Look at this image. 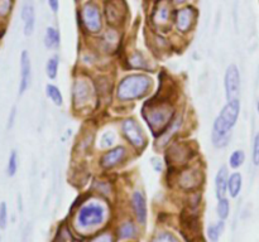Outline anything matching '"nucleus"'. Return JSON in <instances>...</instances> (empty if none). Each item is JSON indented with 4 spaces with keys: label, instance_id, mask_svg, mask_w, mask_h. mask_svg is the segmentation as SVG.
Listing matches in <instances>:
<instances>
[{
    "label": "nucleus",
    "instance_id": "nucleus-1",
    "mask_svg": "<svg viewBox=\"0 0 259 242\" xmlns=\"http://www.w3.org/2000/svg\"><path fill=\"white\" fill-rule=\"evenodd\" d=\"M240 111V102L239 100H232L224 106L222 111H220L219 116L215 118L214 128H212V141L214 144L219 145L220 143L224 141L225 138H228V134L235 125L239 116Z\"/></svg>",
    "mask_w": 259,
    "mask_h": 242
},
{
    "label": "nucleus",
    "instance_id": "nucleus-2",
    "mask_svg": "<svg viewBox=\"0 0 259 242\" xmlns=\"http://www.w3.org/2000/svg\"><path fill=\"white\" fill-rule=\"evenodd\" d=\"M151 87V78L144 75L126 76L118 86V97L120 100H136L146 95Z\"/></svg>",
    "mask_w": 259,
    "mask_h": 242
},
{
    "label": "nucleus",
    "instance_id": "nucleus-3",
    "mask_svg": "<svg viewBox=\"0 0 259 242\" xmlns=\"http://www.w3.org/2000/svg\"><path fill=\"white\" fill-rule=\"evenodd\" d=\"M172 115H174V108L164 103L153 105L144 110V117L154 134H158L159 131L167 128L169 121L172 120Z\"/></svg>",
    "mask_w": 259,
    "mask_h": 242
},
{
    "label": "nucleus",
    "instance_id": "nucleus-4",
    "mask_svg": "<svg viewBox=\"0 0 259 242\" xmlns=\"http://www.w3.org/2000/svg\"><path fill=\"white\" fill-rule=\"evenodd\" d=\"M104 208L99 204L91 203L82 207L78 212L77 221L82 227H94L100 224L104 221Z\"/></svg>",
    "mask_w": 259,
    "mask_h": 242
},
{
    "label": "nucleus",
    "instance_id": "nucleus-5",
    "mask_svg": "<svg viewBox=\"0 0 259 242\" xmlns=\"http://www.w3.org/2000/svg\"><path fill=\"white\" fill-rule=\"evenodd\" d=\"M123 134L129 143L136 148H143L144 145V134L142 131L141 126L134 118H126L121 124Z\"/></svg>",
    "mask_w": 259,
    "mask_h": 242
},
{
    "label": "nucleus",
    "instance_id": "nucleus-6",
    "mask_svg": "<svg viewBox=\"0 0 259 242\" xmlns=\"http://www.w3.org/2000/svg\"><path fill=\"white\" fill-rule=\"evenodd\" d=\"M225 91L228 100H237L240 91V75L235 65L229 66L225 73Z\"/></svg>",
    "mask_w": 259,
    "mask_h": 242
},
{
    "label": "nucleus",
    "instance_id": "nucleus-7",
    "mask_svg": "<svg viewBox=\"0 0 259 242\" xmlns=\"http://www.w3.org/2000/svg\"><path fill=\"white\" fill-rule=\"evenodd\" d=\"M82 20L85 27L91 33H96L101 29L100 12L94 4H88L82 9Z\"/></svg>",
    "mask_w": 259,
    "mask_h": 242
},
{
    "label": "nucleus",
    "instance_id": "nucleus-8",
    "mask_svg": "<svg viewBox=\"0 0 259 242\" xmlns=\"http://www.w3.org/2000/svg\"><path fill=\"white\" fill-rule=\"evenodd\" d=\"M32 81V63L27 50H23L20 55V81H19V95H23L28 90Z\"/></svg>",
    "mask_w": 259,
    "mask_h": 242
},
{
    "label": "nucleus",
    "instance_id": "nucleus-9",
    "mask_svg": "<svg viewBox=\"0 0 259 242\" xmlns=\"http://www.w3.org/2000/svg\"><path fill=\"white\" fill-rule=\"evenodd\" d=\"M91 97V88L90 83L86 80H82V78H78L75 82V86H73V102H75V106L80 107V106H83Z\"/></svg>",
    "mask_w": 259,
    "mask_h": 242
},
{
    "label": "nucleus",
    "instance_id": "nucleus-10",
    "mask_svg": "<svg viewBox=\"0 0 259 242\" xmlns=\"http://www.w3.org/2000/svg\"><path fill=\"white\" fill-rule=\"evenodd\" d=\"M125 156V149L123 146H116V148L109 150L103 158L100 159V165L105 169L114 168L118 165Z\"/></svg>",
    "mask_w": 259,
    "mask_h": 242
},
{
    "label": "nucleus",
    "instance_id": "nucleus-11",
    "mask_svg": "<svg viewBox=\"0 0 259 242\" xmlns=\"http://www.w3.org/2000/svg\"><path fill=\"white\" fill-rule=\"evenodd\" d=\"M168 159L174 164H185L190 158H191V150L187 145L185 144H177V145H174L168 151Z\"/></svg>",
    "mask_w": 259,
    "mask_h": 242
},
{
    "label": "nucleus",
    "instance_id": "nucleus-12",
    "mask_svg": "<svg viewBox=\"0 0 259 242\" xmlns=\"http://www.w3.org/2000/svg\"><path fill=\"white\" fill-rule=\"evenodd\" d=\"M202 174L196 169H187L180 176V183L185 189H194L201 184Z\"/></svg>",
    "mask_w": 259,
    "mask_h": 242
},
{
    "label": "nucleus",
    "instance_id": "nucleus-13",
    "mask_svg": "<svg viewBox=\"0 0 259 242\" xmlns=\"http://www.w3.org/2000/svg\"><path fill=\"white\" fill-rule=\"evenodd\" d=\"M132 204H133L134 212H136L137 219L139 223L144 224L147 221V204L142 192H134L132 197Z\"/></svg>",
    "mask_w": 259,
    "mask_h": 242
},
{
    "label": "nucleus",
    "instance_id": "nucleus-14",
    "mask_svg": "<svg viewBox=\"0 0 259 242\" xmlns=\"http://www.w3.org/2000/svg\"><path fill=\"white\" fill-rule=\"evenodd\" d=\"M22 19L24 22V34L27 37H29L33 33V29H34V7H33L32 0H28L24 5H23L22 9Z\"/></svg>",
    "mask_w": 259,
    "mask_h": 242
},
{
    "label": "nucleus",
    "instance_id": "nucleus-15",
    "mask_svg": "<svg viewBox=\"0 0 259 242\" xmlns=\"http://www.w3.org/2000/svg\"><path fill=\"white\" fill-rule=\"evenodd\" d=\"M194 14L195 12L191 8H185L177 13L176 25L181 32H187L191 28L192 23H194Z\"/></svg>",
    "mask_w": 259,
    "mask_h": 242
},
{
    "label": "nucleus",
    "instance_id": "nucleus-16",
    "mask_svg": "<svg viewBox=\"0 0 259 242\" xmlns=\"http://www.w3.org/2000/svg\"><path fill=\"white\" fill-rule=\"evenodd\" d=\"M228 176V170L225 166H222L219 169L217 174V178H215V186H217V197L219 199L225 198V194H227L228 191V182L229 179Z\"/></svg>",
    "mask_w": 259,
    "mask_h": 242
},
{
    "label": "nucleus",
    "instance_id": "nucleus-17",
    "mask_svg": "<svg viewBox=\"0 0 259 242\" xmlns=\"http://www.w3.org/2000/svg\"><path fill=\"white\" fill-rule=\"evenodd\" d=\"M60 32H58L56 28L48 27L47 30H46V37H45V43L47 48H53V49H57L60 47Z\"/></svg>",
    "mask_w": 259,
    "mask_h": 242
},
{
    "label": "nucleus",
    "instance_id": "nucleus-18",
    "mask_svg": "<svg viewBox=\"0 0 259 242\" xmlns=\"http://www.w3.org/2000/svg\"><path fill=\"white\" fill-rule=\"evenodd\" d=\"M228 191L233 198L238 197V194L242 191V175L239 173H234L230 175L228 182Z\"/></svg>",
    "mask_w": 259,
    "mask_h": 242
},
{
    "label": "nucleus",
    "instance_id": "nucleus-19",
    "mask_svg": "<svg viewBox=\"0 0 259 242\" xmlns=\"http://www.w3.org/2000/svg\"><path fill=\"white\" fill-rule=\"evenodd\" d=\"M224 227H225L224 219H222L220 222H218L217 224H212V226H210L209 229H207V234H209L210 241L211 242L219 241V237H220V234L223 233V231H224Z\"/></svg>",
    "mask_w": 259,
    "mask_h": 242
},
{
    "label": "nucleus",
    "instance_id": "nucleus-20",
    "mask_svg": "<svg viewBox=\"0 0 259 242\" xmlns=\"http://www.w3.org/2000/svg\"><path fill=\"white\" fill-rule=\"evenodd\" d=\"M46 92H47L48 97L55 102L56 106L62 105L63 103L62 93H61V91L58 90L55 85H47V87H46Z\"/></svg>",
    "mask_w": 259,
    "mask_h": 242
},
{
    "label": "nucleus",
    "instance_id": "nucleus-21",
    "mask_svg": "<svg viewBox=\"0 0 259 242\" xmlns=\"http://www.w3.org/2000/svg\"><path fill=\"white\" fill-rule=\"evenodd\" d=\"M46 72H47V76L51 78V80H55V78L57 77V72H58V57L57 55H55V57H51L50 59L47 60Z\"/></svg>",
    "mask_w": 259,
    "mask_h": 242
},
{
    "label": "nucleus",
    "instance_id": "nucleus-22",
    "mask_svg": "<svg viewBox=\"0 0 259 242\" xmlns=\"http://www.w3.org/2000/svg\"><path fill=\"white\" fill-rule=\"evenodd\" d=\"M244 160H245L244 151L235 150L234 153H233L232 155H230L229 164H230V166H232V168L237 169V168H239V166L242 165L243 163H244Z\"/></svg>",
    "mask_w": 259,
    "mask_h": 242
},
{
    "label": "nucleus",
    "instance_id": "nucleus-23",
    "mask_svg": "<svg viewBox=\"0 0 259 242\" xmlns=\"http://www.w3.org/2000/svg\"><path fill=\"white\" fill-rule=\"evenodd\" d=\"M229 201H228L227 198L219 199V204H218V216L220 217V219H227L228 216H229Z\"/></svg>",
    "mask_w": 259,
    "mask_h": 242
},
{
    "label": "nucleus",
    "instance_id": "nucleus-24",
    "mask_svg": "<svg viewBox=\"0 0 259 242\" xmlns=\"http://www.w3.org/2000/svg\"><path fill=\"white\" fill-rule=\"evenodd\" d=\"M18 169V155L17 151L13 150L9 155V160H8V175L13 176L17 173Z\"/></svg>",
    "mask_w": 259,
    "mask_h": 242
},
{
    "label": "nucleus",
    "instance_id": "nucleus-25",
    "mask_svg": "<svg viewBox=\"0 0 259 242\" xmlns=\"http://www.w3.org/2000/svg\"><path fill=\"white\" fill-rule=\"evenodd\" d=\"M119 234H120V237H123V238L133 237L134 234H136V227H134V224L132 223V222H126V223H124L123 226L120 227Z\"/></svg>",
    "mask_w": 259,
    "mask_h": 242
},
{
    "label": "nucleus",
    "instance_id": "nucleus-26",
    "mask_svg": "<svg viewBox=\"0 0 259 242\" xmlns=\"http://www.w3.org/2000/svg\"><path fill=\"white\" fill-rule=\"evenodd\" d=\"M152 242H179V239L169 232H161L152 239Z\"/></svg>",
    "mask_w": 259,
    "mask_h": 242
},
{
    "label": "nucleus",
    "instance_id": "nucleus-27",
    "mask_svg": "<svg viewBox=\"0 0 259 242\" xmlns=\"http://www.w3.org/2000/svg\"><path fill=\"white\" fill-rule=\"evenodd\" d=\"M252 160L254 163V165H259V133L255 135L254 143H253Z\"/></svg>",
    "mask_w": 259,
    "mask_h": 242
},
{
    "label": "nucleus",
    "instance_id": "nucleus-28",
    "mask_svg": "<svg viewBox=\"0 0 259 242\" xmlns=\"http://www.w3.org/2000/svg\"><path fill=\"white\" fill-rule=\"evenodd\" d=\"M154 19L158 23L167 22V19H168V10H167V8H159V9L157 10L156 15H154Z\"/></svg>",
    "mask_w": 259,
    "mask_h": 242
},
{
    "label": "nucleus",
    "instance_id": "nucleus-29",
    "mask_svg": "<svg viewBox=\"0 0 259 242\" xmlns=\"http://www.w3.org/2000/svg\"><path fill=\"white\" fill-rule=\"evenodd\" d=\"M7 221H8L7 204H5V202H3L2 206H0V227H2L3 229L7 227Z\"/></svg>",
    "mask_w": 259,
    "mask_h": 242
},
{
    "label": "nucleus",
    "instance_id": "nucleus-30",
    "mask_svg": "<svg viewBox=\"0 0 259 242\" xmlns=\"http://www.w3.org/2000/svg\"><path fill=\"white\" fill-rule=\"evenodd\" d=\"M10 0H2L0 2V12H2V15L4 17V15H7V13L10 10Z\"/></svg>",
    "mask_w": 259,
    "mask_h": 242
},
{
    "label": "nucleus",
    "instance_id": "nucleus-31",
    "mask_svg": "<svg viewBox=\"0 0 259 242\" xmlns=\"http://www.w3.org/2000/svg\"><path fill=\"white\" fill-rule=\"evenodd\" d=\"M109 136V133L104 134L103 139H101V145H103V148H109V146H111V144L114 143V138L111 136V138H108Z\"/></svg>",
    "mask_w": 259,
    "mask_h": 242
},
{
    "label": "nucleus",
    "instance_id": "nucleus-32",
    "mask_svg": "<svg viewBox=\"0 0 259 242\" xmlns=\"http://www.w3.org/2000/svg\"><path fill=\"white\" fill-rule=\"evenodd\" d=\"M93 242H113V238H111L110 234L105 233V234H101V236H98L96 238H94Z\"/></svg>",
    "mask_w": 259,
    "mask_h": 242
},
{
    "label": "nucleus",
    "instance_id": "nucleus-33",
    "mask_svg": "<svg viewBox=\"0 0 259 242\" xmlns=\"http://www.w3.org/2000/svg\"><path fill=\"white\" fill-rule=\"evenodd\" d=\"M48 5H50V8L52 12L57 13L58 7H60V2H58V0H48Z\"/></svg>",
    "mask_w": 259,
    "mask_h": 242
},
{
    "label": "nucleus",
    "instance_id": "nucleus-34",
    "mask_svg": "<svg viewBox=\"0 0 259 242\" xmlns=\"http://www.w3.org/2000/svg\"><path fill=\"white\" fill-rule=\"evenodd\" d=\"M15 112H17V108L13 107L12 112H10L9 115V120H8V125H7L8 129H10L13 126V123H14V118H15Z\"/></svg>",
    "mask_w": 259,
    "mask_h": 242
},
{
    "label": "nucleus",
    "instance_id": "nucleus-35",
    "mask_svg": "<svg viewBox=\"0 0 259 242\" xmlns=\"http://www.w3.org/2000/svg\"><path fill=\"white\" fill-rule=\"evenodd\" d=\"M175 3H176V4H181V3H186V2H189V0H174Z\"/></svg>",
    "mask_w": 259,
    "mask_h": 242
},
{
    "label": "nucleus",
    "instance_id": "nucleus-36",
    "mask_svg": "<svg viewBox=\"0 0 259 242\" xmlns=\"http://www.w3.org/2000/svg\"><path fill=\"white\" fill-rule=\"evenodd\" d=\"M55 242H65L63 241V238H62V236H57V238H56V241Z\"/></svg>",
    "mask_w": 259,
    "mask_h": 242
},
{
    "label": "nucleus",
    "instance_id": "nucleus-37",
    "mask_svg": "<svg viewBox=\"0 0 259 242\" xmlns=\"http://www.w3.org/2000/svg\"><path fill=\"white\" fill-rule=\"evenodd\" d=\"M257 110H258V113H259V101H258V105H257Z\"/></svg>",
    "mask_w": 259,
    "mask_h": 242
}]
</instances>
